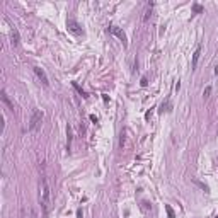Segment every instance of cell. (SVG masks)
<instances>
[{
    "mask_svg": "<svg viewBox=\"0 0 218 218\" xmlns=\"http://www.w3.org/2000/svg\"><path fill=\"white\" fill-rule=\"evenodd\" d=\"M48 205H49V186H48V181L43 179V196H41V206H43V211H44V217L48 213Z\"/></svg>",
    "mask_w": 218,
    "mask_h": 218,
    "instance_id": "1",
    "label": "cell"
},
{
    "mask_svg": "<svg viewBox=\"0 0 218 218\" xmlns=\"http://www.w3.org/2000/svg\"><path fill=\"white\" fill-rule=\"evenodd\" d=\"M41 119H43V112L41 111H34L32 112L31 121H29V130H36L37 124L41 123Z\"/></svg>",
    "mask_w": 218,
    "mask_h": 218,
    "instance_id": "2",
    "label": "cell"
},
{
    "mask_svg": "<svg viewBox=\"0 0 218 218\" xmlns=\"http://www.w3.org/2000/svg\"><path fill=\"white\" fill-rule=\"evenodd\" d=\"M34 73L37 75V79L41 80V84L44 85V87H48V77H46V73H44V70L43 68H39V67H34Z\"/></svg>",
    "mask_w": 218,
    "mask_h": 218,
    "instance_id": "3",
    "label": "cell"
},
{
    "mask_svg": "<svg viewBox=\"0 0 218 218\" xmlns=\"http://www.w3.org/2000/svg\"><path fill=\"white\" fill-rule=\"evenodd\" d=\"M109 31H111L116 37H119V39H121V41L124 43V44H126V34H124V32H123L118 26H111V27H109Z\"/></svg>",
    "mask_w": 218,
    "mask_h": 218,
    "instance_id": "4",
    "label": "cell"
},
{
    "mask_svg": "<svg viewBox=\"0 0 218 218\" xmlns=\"http://www.w3.org/2000/svg\"><path fill=\"white\" fill-rule=\"evenodd\" d=\"M67 26H68V29H70L72 32H73V34H80V32H82V31L79 29L80 26L73 21V19H68V21H67Z\"/></svg>",
    "mask_w": 218,
    "mask_h": 218,
    "instance_id": "5",
    "label": "cell"
},
{
    "mask_svg": "<svg viewBox=\"0 0 218 218\" xmlns=\"http://www.w3.org/2000/svg\"><path fill=\"white\" fill-rule=\"evenodd\" d=\"M199 55H201V46H198L196 51H194V55H193V68H196L198 60H199Z\"/></svg>",
    "mask_w": 218,
    "mask_h": 218,
    "instance_id": "6",
    "label": "cell"
},
{
    "mask_svg": "<svg viewBox=\"0 0 218 218\" xmlns=\"http://www.w3.org/2000/svg\"><path fill=\"white\" fill-rule=\"evenodd\" d=\"M2 101L5 102V106L10 109V111H14V104H12L10 101H9V97H7V92L5 91H2Z\"/></svg>",
    "mask_w": 218,
    "mask_h": 218,
    "instance_id": "7",
    "label": "cell"
},
{
    "mask_svg": "<svg viewBox=\"0 0 218 218\" xmlns=\"http://www.w3.org/2000/svg\"><path fill=\"white\" fill-rule=\"evenodd\" d=\"M12 44H14V46H17V44H19V32H17L16 29L12 31Z\"/></svg>",
    "mask_w": 218,
    "mask_h": 218,
    "instance_id": "8",
    "label": "cell"
},
{
    "mask_svg": "<svg viewBox=\"0 0 218 218\" xmlns=\"http://www.w3.org/2000/svg\"><path fill=\"white\" fill-rule=\"evenodd\" d=\"M67 135H68V142H67V148L70 150V147H72V128L67 126Z\"/></svg>",
    "mask_w": 218,
    "mask_h": 218,
    "instance_id": "9",
    "label": "cell"
},
{
    "mask_svg": "<svg viewBox=\"0 0 218 218\" xmlns=\"http://www.w3.org/2000/svg\"><path fill=\"white\" fill-rule=\"evenodd\" d=\"M165 211H167V215H169V218H176V213H174V210H172V208H170L169 205L165 206Z\"/></svg>",
    "mask_w": 218,
    "mask_h": 218,
    "instance_id": "10",
    "label": "cell"
},
{
    "mask_svg": "<svg viewBox=\"0 0 218 218\" xmlns=\"http://www.w3.org/2000/svg\"><path fill=\"white\" fill-rule=\"evenodd\" d=\"M210 94H211V87L208 85L206 89H205V92H203V97H205V99H208V97H210Z\"/></svg>",
    "mask_w": 218,
    "mask_h": 218,
    "instance_id": "11",
    "label": "cell"
},
{
    "mask_svg": "<svg viewBox=\"0 0 218 218\" xmlns=\"http://www.w3.org/2000/svg\"><path fill=\"white\" fill-rule=\"evenodd\" d=\"M73 87H75V89H77V91L80 92V96H82V97H87V92H85V91H82V89H80L79 85L75 84V82H73Z\"/></svg>",
    "mask_w": 218,
    "mask_h": 218,
    "instance_id": "12",
    "label": "cell"
},
{
    "mask_svg": "<svg viewBox=\"0 0 218 218\" xmlns=\"http://www.w3.org/2000/svg\"><path fill=\"white\" fill-rule=\"evenodd\" d=\"M201 5H198V4H194V12H201Z\"/></svg>",
    "mask_w": 218,
    "mask_h": 218,
    "instance_id": "13",
    "label": "cell"
},
{
    "mask_svg": "<svg viewBox=\"0 0 218 218\" xmlns=\"http://www.w3.org/2000/svg\"><path fill=\"white\" fill-rule=\"evenodd\" d=\"M77 217L82 218V210H77Z\"/></svg>",
    "mask_w": 218,
    "mask_h": 218,
    "instance_id": "14",
    "label": "cell"
},
{
    "mask_svg": "<svg viewBox=\"0 0 218 218\" xmlns=\"http://www.w3.org/2000/svg\"><path fill=\"white\" fill-rule=\"evenodd\" d=\"M217 218H218V217H217Z\"/></svg>",
    "mask_w": 218,
    "mask_h": 218,
    "instance_id": "15",
    "label": "cell"
}]
</instances>
